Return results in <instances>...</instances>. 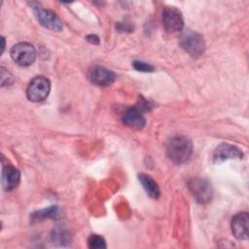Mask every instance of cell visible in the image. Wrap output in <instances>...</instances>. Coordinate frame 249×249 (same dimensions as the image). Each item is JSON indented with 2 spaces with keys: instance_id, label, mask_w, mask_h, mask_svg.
Listing matches in <instances>:
<instances>
[{
  "instance_id": "5bb4252c",
  "label": "cell",
  "mask_w": 249,
  "mask_h": 249,
  "mask_svg": "<svg viewBox=\"0 0 249 249\" xmlns=\"http://www.w3.org/2000/svg\"><path fill=\"white\" fill-rule=\"evenodd\" d=\"M59 216V209L57 206H51L46 209L35 211L31 215L33 221H43L46 219H56Z\"/></svg>"
},
{
  "instance_id": "5b68a950",
  "label": "cell",
  "mask_w": 249,
  "mask_h": 249,
  "mask_svg": "<svg viewBox=\"0 0 249 249\" xmlns=\"http://www.w3.org/2000/svg\"><path fill=\"white\" fill-rule=\"evenodd\" d=\"M11 56L17 64L26 67L35 61L36 51L33 45L22 42L15 45L11 49Z\"/></svg>"
},
{
  "instance_id": "277c9868",
  "label": "cell",
  "mask_w": 249,
  "mask_h": 249,
  "mask_svg": "<svg viewBox=\"0 0 249 249\" xmlns=\"http://www.w3.org/2000/svg\"><path fill=\"white\" fill-rule=\"evenodd\" d=\"M188 187L195 199L201 204L208 203L213 196L211 184L203 178H192L188 182Z\"/></svg>"
},
{
  "instance_id": "30bf717a",
  "label": "cell",
  "mask_w": 249,
  "mask_h": 249,
  "mask_svg": "<svg viewBox=\"0 0 249 249\" xmlns=\"http://www.w3.org/2000/svg\"><path fill=\"white\" fill-rule=\"evenodd\" d=\"M232 234L240 240L248 239L249 234V215L247 212H240L232 217L231 223Z\"/></svg>"
},
{
  "instance_id": "9c48e42d",
  "label": "cell",
  "mask_w": 249,
  "mask_h": 249,
  "mask_svg": "<svg viewBox=\"0 0 249 249\" xmlns=\"http://www.w3.org/2000/svg\"><path fill=\"white\" fill-rule=\"evenodd\" d=\"M243 158L242 151L231 144L222 143L220 144L214 151L213 154V161L215 163H221L227 160L231 159H238L241 160Z\"/></svg>"
},
{
  "instance_id": "8992f818",
  "label": "cell",
  "mask_w": 249,
  "mask_h": 249,
  "mask_svg": "<svg viewBox=\"0 0 249 249\" xmlns=\"http://www.w3.org/2000/svg\"><path fill=\"white\" fill-rule=\"evenodd\" d=\"M162 24L166 31L176 33L184 28V18L182 13L176 7H165L161 15Z\"/></svg>"
},
{
  "instance_id": "3957f363",
  "label": "cell",
  "mask_w": 249,
  "mask_h": 249,
  "mask_svg": "<svg viewBox=\"0 0 249 249\" xmlns=\"http://www.w3.org/2000/svg\"><path fill=\"white\" fill-rule=\"evenodd\" d=\"M179 43L182 49H184L190 55L194 57L201 55L205 49L203 37L200 34L191 30L182 34Z\"/></svg>"
},
{
  "instance_id": "ffe728a7",
  "label": "cell",
  "mask_w": 249,
  "mask_h": 249,
  "mask_svg": "<svg viewBox=\"0 0 249 249\" xmlns=\"http://www.w3.org/2000/svg\"><path fill=\"white\" fill-rule=\"evenodd\" d=\"M3 39V47H2V53L4 52V48H5V40H4V38H2Z\"/></svg>"
},
{
  "instance_id": "ba28073f",
  "label": "cell",
  "mask_w": 249,
  "mask_h": 249,
  "mask_svg": "<svg viewBox=\"0 0 249 249\" xmlns=\"http://www.w3.org/2000/svg\"><path fill=\"white\" fill-rule=\"evenodd\" d=\"M116 75L111 70L100 66L95 65L91 67L89 71V81L99 87H107L114 83Z\"/></svg>"
},
{
  "instance_id": "52a82bcc",
  "label": "cell",
  "mask_w": 249,
  "mask_h": 249,
  "mask_svg": "<svg viewBox=\"0 0 249 249\" xmlns=\"http://www.w3.org/2000/svg\"><path fill=\"white\" fill-rule=\"evenodd\" d=\"M33 12L36 18L44 27L53 30L60 31L62 29V22L57 15L49 9H44L39 5L33 6Z\"/></svg>"
},
{
  "instance_id": "e0dca14e",
  "label": "cell",
  "mask_w": 249,
  "mask_h": 249,
  "mask_svg": "<svg viewBox=\"0 0 249 249\" xmlns=\"http://www.w3.org/2000/svg\"><path fill=\"white\" fill-rule=\"evenodd\" d=\"M132 66L137 70V71H141V72H153L154 71V66L142 61V60H134L132 62Z\"/></svg>"
},
{
  "instance_id": "ac0fdd59",
  "label": "cell",
  "mask_w": 249,
  "mask_h": 249,
  "mask_svg": "<svg viewBox=\"0 0 249 249\" xmlns=\"http://www.w3.org/2000/svg\"><path fill=\"white\" fill-rule=\"evenodd\" d=\"M13 76L12 74L7 70L5 69L4 67L1 68V86L2 87H5L6 85H10L12 82H13Z\"/></svg>"
},
{
  "instance_id": "8fae6325",
  "label": "cell",
  "mask_w": 249,
  "mask_h": 249,
  "mask_svg": "<svg viewBox=\"0 0 249 249\" xmlns=\"http://www.w3.org/2000/svg\"><path fill=\"white\" fill-rule=\"evenodd\" d=\"M122 120L125 125L135 129L143 128L146 123L143 110L139 106L127 108L122 115Z\"/></svg>"
},
{
  "instance_id": "9a60e30c",
  "label": "cell",
  "mask_w": 249,
  "mask_h": 249,
  "mask_svg": "<svg viewBox=\"0 0 249 249\" xmlns=\"http://www.w3.org/2000/svg\"><path fill=\"white\" fill-rule=\"evenodd\" d=\"M70 234L61 228H57L53 230L52 232V240L53 243H57L59 245H65L66 243L70 242Z\"/></svg>"
},
{
  "instance_id": "7c38bea8",
  "label": "cell",
  "mask_w": 249,
  "mask_h": 249,
  "mask_svg": "<svg viewBox=\"0 0 249 249\" xmlns=\"http://www.w3.org/2000/svg\"><path fill=\"white\" fill-rule=\"evenodd\" d=\"M20 181V172L12 165H5L2 169V186L5 191H13Z\"/></svg>"
},
{
  "instance_id": "d6986e66",
  "label": "cell",
  "mask_w": 249,
  "mask_h": 249,
  "mask_svg": "<svg viewBox=\"0 0 249 249\" xmlns=\"http://www.w3.org/2000/svg\"><path fill=\"white\" fill-rule=\"evenodd\" d=\"M87 40L95 45H97L99 43V39L96 35H89V36H87Z\"/></svg>"
},
{
  "instance_id": "6da1fadb",
  "label": "cell",
  "mask_w": 249,
  "mask_h": 249,
  "mask_svg": "<svg viewBox=\"0 0 249 249\" xmlns=\"http://www.w3.org/2000/svg\"><path fill=\"white\" fill-rule=\"evenodd\" d=\"M166 154L170 161L175 164L187 162L193 154L192 141L183 135H177L170 139L166 148Z\"/></svg>"
},
{
  "instance_id": "4fadbf2b",
  "label": "cell",
  "mask_w": 249,
  "mask_h": 249,
  "mask_svg": "<svg viewBox=\"0 0 249 249\" xmlns=\"http://www.w3.org/2000/svg\"><path fill=\"white\" fill-rule=\"evenodd\" d=\"M138 179H139V182L141 183V185L143 186V189L145 190V192L147 193V195L150 197H152L154 199L159 198L160 194L159 185L150 175L145 174V173H140L138 175Z\"/></svg>"
},
{
  "instance_id": "2e32d148",
  "label": "cell",
  "mask_w": 249,
  "mask_h": 249,
  "mask_svg": "<svg viewBox=\"0 0 249 249\" xmlns=\"http://www.w3.org/2000/svg\"><path fill=\"white\" fill-rule=\"evenodd\" d=\"M88 245L91 249H103L106 248L105 239L97 234H91L88 239Z\"/></svg>"
},
{
  "instance_id": "7a4b0ae2",
  "label": "cell",
  "mask_w": 249,
  "mask_h": 249,
  "mask_svg": "<svg viewBox=\"0 0 249 249\" xmlns=\"http://www.w3.org/2000/svg\"><path fill=\"white\" fill-rule=\"evenodd\" d=\"M50 90V80L44 76H37L29 83L26 89V96L32 102H42L49 96Z\"/></svg>"
}]
</instances>
